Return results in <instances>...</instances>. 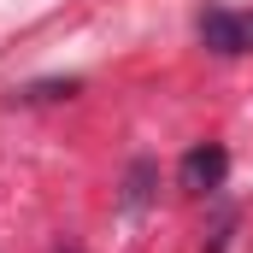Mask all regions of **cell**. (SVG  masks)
Wrapping results in <instances>:
<instances>
[{
	"label": "cell",
	"instance_id": "1",
	"mask_svg": "<svg viewBox=\"0 0 253 253\" xmlns=\"http://www.w3.org/2000/svg\"><path fill=\"white\" fill-rule=\"evenodd\" d=\"M224 177H230V153L218 147V141H200L183 153V165H177V183L189 194H218L224 189Z\"/></svg>",
	"mask_w": 253,
	"mask_h": 253
},
{
	"label": "cell",
	"instance_id": "2",
	"mask_svg": "<svg viewBox=\"0 0 253 253\" xmlns=\"http://www.w3.org/2000/svg\"><path fill=\"white\" fill-rule=\"evenodd\" d=\"M200 42H206L212 53L236 59V53L253 47V24L242 18V12H230V6H206V12H200Z\"/></svg>",
	"mask_w": 253,
	"mask_h": 253
},
{
	"label": "cell",
	"instance_id": "3",
	"mask_svg": "<svg viewBox=\"0 0 253 253\" xmlns=\"http://www.w3.org/2000/svg\"><path fill=\"white\" fill-rule=\"evenodd\" d=\"M153 177H159V171H153V159H135V165L124 171V212H141V206H147Z\"/></svg>",
	"mask_w": 253,
	"mask_h": 253
},
{
	"label": "cell",
	"instance_id": "4",
	"mask_svg": "<svg viewBox=\"0 0 253 253\" xmlns=\"http://www.w3.org/2000/svg\"><path fill=\"white\" fill-rule=\"evenodd\" d=\"M59 253H77V248H59Z\"/></svg>",
	"mask_w": 253,
	"mask_h": 253
},
{
	"label": "cell",
	"instance_id": "5",
	"mask_svg": "<svg viewBox=\"0 0 253 253\" xmlns=\"http://www.w3.org/2000/svg\"><path fill=\"white\" fill-rule=\"evenodd\" d=\"M248 24H253V18H248Z\"/></svg>",
	"mask_w": 253,
	"mask_h": 253
}]
</instances>
